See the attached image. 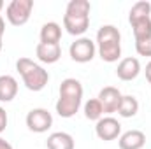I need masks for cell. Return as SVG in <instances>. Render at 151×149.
Wrapping results in <instances>:
<instances>
[{
  "label": "cell",
  "mask_w": 151,
  "mask_h": 149,
  "mask_svg": "<svg viewBox=\"0 0 151 149\" xmlns=\"http://www.w3.org/2000/svg\"><path fill=\"white\" fill-rule=\"evenodd\" d=\"M81 102H83V84L74 77L63 79L60 84V97L56 102L58 116L65 119L76 116V112L81 107Z\"/></svg>",
  "instance_id": "1"
},
{
  "label": "cell",
  "mask_w": 151,
  "mask_h": 149,
  "mask_svg": "<svg viewBox=\"0 0 151 149\" xmlns=\"http://www.w3.org/2000/svg\"><path fill=\"white\" fill-rule=\"evenodd\" d=\"M97 53L99 56L107 62L114 63L121 56V34L114 25H102L97 32Z\"/></svg>",
  "instance_id": "2"
},
{
  "label": "cell",
  "mask_w": 151,
  "mask_h": 149,
  "mask_svg": "<svg viewBox=\"0 0 151 149\" xmlns=\"http://www.w3.org/2000/svg\"><path fill=\"white\" fill-rule=\"evenodd\" d=\"M16 70L19 72L21 79H23V84L30 90V91H40L46 88L47 81H49V74L47 70L35 63L34 60L30 58H19L16 62Z\"/></svg>",
  "instance_id": "3"
},
{
  "label": "cell",
  "mask_w": 151,
  "mask_h": 149,
  "mask_svg": "<svg viewBox=\"0 0 151 149\" xmlns=\"http://www.w3.org/2000/svg\"><path fill=\"white\" fill-rule=\"evenodd\" d=\"M34 11V0H12L5 7V18L12 27H23Z\"/></svg>",
  "instance_id": "4"
},
{
  "label": "cell",
  "mask_w": 151,
  "mask_h": 149,
  "mask_svg": "<svg viewBox=\"0 0 151 149\" xmlns=\"http://www.w3.org/2000/svg\"><path fill=\"white\" fill-rule=\"evenodd\" d=\"M97 53V44L88 37H79L69 47V54L76 63H88L95 58Z\"/></svg>",
  "instance_id": "5"
},
{
  "label": "cell",
  "mask_w": 151,
  "mask_h": 149,
  "mask_svg": "<svg viewBox=\"0 0 151 149\" xmlns=\"http://www.w3.org/2000/svg\"><path fill=\"white\" fill-rule=\"evenodd\" d=\"M27 126L30 132L34 133H44L47 132L51 126H53V116L47 109H42V107H37V109H32V111L27 114Z\"/></svg>",
  "instance_id": "6"
},
{
  "label": "cell",
  "mask_w": 151,
  "mask_h": 149,
  "mask_svg": "<svg viewBox=\"0 0 151 149\" xmlns=\"http://www.w3.org/2000/svg\"><path fill=\"white\" fill-rule=\"evenodd\" d=\"M95 133L100 140H114L121 135V125L118 119H114L113 116H106V117H100L95 125Z\"/></svg>",
  "instance_id": "7"
},
{
  "label": "cell",
  "mask_w": 151,
  "mask_h": 149,
  "mask_svg": "<svg viewBox=\"0 0 151 149\" xmlns=\"http://www.w3.org/2000/svg\"><path fill=\"white\" fill-rule=\"evenodd\" d=\"M99 102L102 104V109H104V114H113V112H118V107L121 104V91L114 86H106L100 90L99 93Z\"/></svg>",
  "instance_id": "8"
},
{
  "label": "cell",
  "mask_w": 151,
  "mask_h": 149,
  "mask_svg": "<svg viewBox=\"0 0 151 149\" xmlns=\"http://www.w3.org/2000/svg\"><path fill=\"white\" fill-rule=\"evenodd\" d=\"M141 74V63L137 58H123L119 63H118V69H116V75L121 79V81H134L137 75Z\"/></svg>",
  "instance_id": "9"
},
{
  "label": "cell",
  "mask_w": 151,
  "mask_h": 149,
  "mask_svg": "<svg viewBox=\"0 0 151 149\" xmlns=\"http://www.w3.org/2000/svg\"><path fill=\"white\" fill-rule=\"evenodd\" d=\"M119 149H142L146 146V135L141 130H128L118 139Z\"/></svg>",
  "instance_id": "10"
},
{
  "label": "cell",
  "mask_w": 151,
  "mask_h": 149,
  "mask_svg": "<svg viewBox=\"0 0 151 149\" xmlns=\"http://www.w3.org/2000/svg\"><path fill=\"white\" fill-rule=\"evenodd\" d=\"M35 56L42 63H56L62 58V47L60 44H42L39 42L35 47Z\"/></svg>",
  "instance_id": "11"
},
{
  "label": "cell",
  "mask_w": 151,
  "mask_h": 149,
  "mask_svg": "<svg viewBox=\"0 0 151 149\" xmlns=\"http://www.w3.org/2000/svg\"><path fill=\"white\" fill-rule=\"evenodd\" d=\"M18 95V81L9 74L0 75V102H12Z\"/></svg>",
  "instance_id": "12"
},
{
  "label": "cell",
  "mask_w": 151,
  "mask_h": 149,
  "mask_svg": "<svg viewBox=\"0 0 151 149\" xmlns=\"http://www.w3.org/2000/svg\"><path fill=\"white\" fill-rule=\"evenodd\" d=\"M63 28L70 34V35H83L88 28H90V16L86 18H76V16H63Z\"/></svg>",
  "instance_id": "13"
},
{
  "label": "cell",
  "mask_w": 151,
  "mask_h": 149,
  "mask_svg": "<svg viewBox=\"0 0 151 149\" xmlns=\"http://www.w3.org/2000/svg\"><path fill=\"white\" fill-rule=\"evenodd\" d=\"M46 146H47V149H74L76 142L70 133H67V132H55V133H51L47 137Z\"/></svg>",
  "instance_id": "14"
},
{
  "label": "cell",
  "mask_w": 151,
  "mask_h": 149,
  "mask_svg": "<svg viewBox=\"0 0 151 149\" xmlns=\"http://www.w3.org/2000/svg\"><path fill=\"white\" fill-rule=\"evenodd\" d=\"M40 42L42 44H60L62 40V27L55 21H47L40 28Z\"/></svg>",
  "instance_id": "15"
},
{
  "label": "cell",
  "mask_w": 151,
  "mask_h": 149,
  "mask_svg": "<svg viewBox=\"0 0 151 149\" xmlns=\"http://www.w3.org/2000/svg\"><path fill=\"white\" fill-rule=\"evenodd\" d=\"M90 11H91V5L88 0H70L67 4L65 14L76 16V18H86V16H90Z\"/></svg>",
  "instance_id": "16"
},
{
  "label": "cell",
  "mask_w": 151,
  "mask_h": 149,
  "mask_svg": "<svg viewBox=\"0 0 151 149\" xmlns=\"http://www.w3.org/2000/svg\"><path fill=\"white\" fill-rule=\"evenodd\" d=\"M137 112H139V102H137V98L132 97V95H123L121 104L118 107V114L121 117H134Z\"/></svg>",
  "instance_id": "17"
},
{
  "label": "cell",
  "mask_w": 151,
  "mask_h": 149,
  "mask_svg": "<svg viewBox=\"0 0 151 149\" xmlns=\"http://www.w3.org/2000/svg\"><path fill=\"white\" fill-rule=\"evenodd\" d=\"M132 25V32H134V37L135 40H146L151 39V18H142V19H137Z\"/></svg>",
  "instance_id": "18"
},
{
  "label": "cell",
  "mask_w": 151,
  "mask_h": 149,
  "mask_svg": "<svg viewBox=\"0 0 151 149\" xmlns=\"http://www.w3.org/2000/svg\"><path fill=\"white\" fill-rule=\"evenodd\" d=\"M150 14H151V4L142 0V2H137V4L132 5V9L128 12V21L134 23V21L142 19V18H151Z\"/></svg>",
  "instance_id": "19"
},
{
  "label": "cell",
  "mask_w": 151,
  "mask_h": 149,
  "mask_svg": "<svg viewBox=\"0 0 151 149\" xmlns=\"http://www.w3.org/2000/svg\"><path fill=\"white\" fill-rule=\"evenodd\" d=\"M84 117L90 121H99L100 117H104V109L99 98H90L84 104Z\"/></svg>",
  "instance_id": "20"
},
{
  "label": "cell",
  "mask_w": 151,
  "mask_h": 149,
  "mask_svg": "<svg viewBox=\"0 0 151 149\" xmlns=\"http://www.w3.org/2000/svg\"><path fill=\"white\" fill-rule=\"evenodd\" d=\"M135 51L139 53V56H151V39L135 40Z\"/></svg>",
  "instance_id": "21"
},
{
  "label": "cell",
  "mask_w": 151,
  "mask_h": 149,
  "mask_svg": "<svg viewBox=\"0 0 151 149\" xmlns=\"http://www.w3.org/2000/svg\"><path fill=\"white\" fill-rule=\"evenodd\" d=\"M7 123H9V117H7V112L4 107H0V133L2 132H5V128H7Z\"/></svg>",
  "instance_id": "22"
},
{
  "label": "cell",
  "mask_w": 151,
  "mask_h": 149,
  "mask_svg": "<svg viewBox=\"0 0 151 149\" xmlns=\"http://www.w3.org/2000/svg\"><path fill=\"white\" fill-rule=\"evenodd\" d=\"M4 34H5V21H4V18L0 16V40L4 37Z\"/></svg>",
  "instance_id": "23"
},
{
  "label": "cell",
  "mask_w": 151,
  "mask_h": 149,
  "mask_svg": "<svg viewBox=\"0 0 151 149\" xmlns=\"http://www.w3.org/2000/svg\"><path fill=\"white\" fill-rule=\"evenodd\" d=\"M0 149H12V146H11L5 139H2V137H0Z\"/></svg>",
  "instance_id": "24"
},
{
  "label": "cell",
  "mask_w": 151,
  "mask_h": 149,
  "mask_svg": "<svg viewBox=\"0 0 151 149\" xmlns=\"http://www.w3.org/2000/svg\"><path fill=\"white\" fill-rule=\"evenodd\" d=\"M144 74H146V79H148V82L151 84V62L146 65V70H144Z\"/></svg>",
  "instance_id": "25"
},
{
  "label": "cell",
  "mask_w": 151,
  "mask_h": 149,
  "mask_svg": "<svg viewBox=\"0 0 151 149\" xmlns=\"http://www.w3.org/2000/svg\"><path fill=\"white\" fill-rule=\"evenodd\" d=\"M4 5H5V4H4V2H2V0H0V11H2V9H4Z\"/></svg>",
  "instance_id": "26"
},
{
  "label": "cell",
  "mask_w": 151,
  "mask_h": 149,
  "mask_svg": "<svg viewBox=\"0 0 151 149\" xmlns=\"http://www.w3.org/2000/svg\"><path fill=\"white\" fill-rule=\"evenodd\" d=\"M0 51H2V40H0Z\"/></svg>",
  "instance_id": "27"
}]
</instances>
